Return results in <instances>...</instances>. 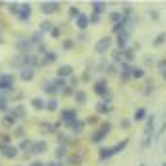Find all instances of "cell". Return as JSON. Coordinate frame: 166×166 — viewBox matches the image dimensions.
I'll return each mask as SVG.
<instances>
[{
	"label": "cell",
	"instance_id": "30bf717a",
	"mask_svg": "<svg viewBox=\"0 0 166 166\" xmlns=\"http://www.w3.org/2000/svg\"><path fill=\"white\" fill-rule=\"evenodd\" d=\"M33 76H35V68H31V67H26V68H22V71H20V78H22V80H26V82L33 80Z\"/></svg>",
	"mask_w": 166,
	"mask_h": 166
},
{
	"label": "cell",
	"instance_id": "d6986e66",
	"mask_svg": "<svg viewBox=\"0 0 166 166\" xmlns=\"http://www.w3.org/2000/svg\"><path fill=\"white\" fill-rule=\"evenodd\" d=\"M139 47H127L125 51H123V59H125V63H131L133 59H135V51Z\"/></svg>",
	"mask_w": 166,
	"mask_h": 166
},
{
	"label": "cell",
	"instance_id": "11a10c76",
	"mask_svg": "<svg viewBox=\"0 0 166 166\" xmlns=\"http://www.w3.org/2000/svg\"><path fill=\"white\" fill-rule=\"evenodd\" d=\"M150 18H153V20H158V12H150Z\"/></svg>",
	"mask_w": 166,
	"mask_h": 166
},
{
	"label": "cell",
	"instance_id": "f5cc1de1",
	"mask_svg": "<svg viewBox=\"0 0 166 166\" xmlns=\"http://www.w3.org/2000/svg\"><path fill=\"white\" fill-rule=\"evenodd\" d=\"M105 68H108V72H109V74H113V72H115V67H113V64H108Z\"/></svg>",
	"mask_w": 166,
	"mask_h": 166
},
{
	"label": "cell",
	"instance_id": "9c48e42d",
	"mask_svg": "<svg viewBox=\"0 0 166 166\" xmlns=\"http://www.w3.org/2000/svg\"><path fill=\"white\" fill-rule=\"evenodd\" d=\"M72 72H74V68H72L71 64H61L59 71H57V78H68Z\"/></svg>",
	"mask_w": 166,
	"mask_h": 166
},
{
	"label": "cell",
	"instance_id": "60d3db41",
	"mask_svg": "<svg viewBox=\"0 0 166 166\" xmlns=\"http://www.w3.org/2000/svg\"><path fill=\"white\" fill-rule=\"evenodd\" d=\"M100 22H102V16H100V14H94V12H92V14H90V24L98 26Z\"/></svg>",
	"mask_w": 166,
	"mask_h": 166
},
{
	"label": "cell",
	"instance_id": "7402d4cb",
	"mask_svg": "<svg viewBox=\"0 0 166 166\" xmlns=\"http://www.w3.org/2000/svg\"><path fill=\"white\" fill-rule=\"evenodd\" d=\"M71 129L74 131V135H82V131H84V121L76 119L74 123H71Z\"/></svg>",
	"mask_w": 166,
	"mask_h": 166
},
{
	"label": "cell",
	"instance_id": "1f68e13d",
	"mask_svg": "<svg viewBox=\"0 0 166 166\" xmlns=\"http://www.w3.org/2000/svg\"><path fill=\"white\" fill-rule=\"evenodd\" d=\"M0 112H8V96L0 92Z\"/></svg>",
	"mask_w": 166,
	"mask_h": 166
},
{
	"label": "cell",
	"instance_id": "6f0895ef",
	"mask_svg": "<svg viewBox=\"0 0 166 166\" xmlns=\"http://www.w3.org/2000/svg\"><path fill=\"white\" fill-rule=\"evenodd\" d=\"M162 166H166V162H164V164H162Z\"/></svg>",
	"mask_w": 166,
	"mask_h": 166
},
{
	"label": "cell",
	"instance_id": "5b68a950",
	"mask_svg": "<svg viewBox=\"0 0 166 166\" xmlns=\"http://www.w3.org/2000/svg\"><path fill=\"white\" fill-rule=\"evenodd\" d=\"M47 149H49L47 141H33L31 153H33V154H43V153H47Z\"/></svg>",
	"mask_w": 166,
	"mask_h": 166
},
{
	"label": "cell",
	"instance_id": "484cf974",
	"mask_svg": "<svg viewBox=\"0 0 166 166\" xmlns=\"http://www.w3.org/2000/svg\"><path fill=\"white\" fill-rule=\"evenodd\" d=\"M92 8H94V14H104L105 12V2H98V0H94V2H92Z\"/></svg>",
	"mask_w": 166,
	"mask_h": 166
},
{
	"label": "cell",
	"instance_id": "680465c9",
	"mask_svg": "<svg viewBox=\"0 0 166 166\" xmlns=\"http://www.w3.org/2000/svg\"><path fill=\"white\" fill-rule=\"evenodd\" d=\"M18 166H22V164H18Z\"/></svg>",
	"mask_w": 166,
	"mask_h": 166
},
{
	"label": "cell",
	"instance_id": "9a60e30c",
	"mask_svg": "<svg viewBox=\"0 0 166 166\" xmlns=\"http://www.w3.org/2000/svg\"><path fill=\"white\" fill-rule=\"evenodd\" d=\"M74 102H76V104H80V105H84L86 102H88V94H86L84 90L74 92Z\"/></svg>",
	"mask_w": 166,
	"mask_h": 166
},
{
	"label": "cell",
	"instance_id": "e575fe53",
	"mask_svg": "<svg viewBox=\"0 0 166 166\" xmlns=\"http://www.w3.org/2000/svg\"><path fill=\"white\" fill-rule=\"evenodd\" d=\"M109 20H112L113 26H115V24H119V22H123V14L121 12H112L109 14Z\"/></svg>",
	"mask_w": 166,
	"mask_h": 166
},
{
	"label": "cell",
	"instance_id": "f907efd6",
	"mask_svg": "<svg viewBox=\"0 0 166 166\" xmlns=\"http://www.w3.org/2000/svg\"><path fill=\"white\" fill-rule=\"evenodd\" d=\"M29 166H47V164H43V162H41V160H33V162H31Z\"/></svg>",
	"mask_w": 166,
	"mask_h": 166
},
{
	"label": "cell",
	"instance_id": "4316f807",
	"mask_svg": "<svg viewBox=\"0 0 166 166\" xmlns=\"http://www.w3.org/2000/svg\"><path fill=\"white\" fill-rule=\"evenodd\" d=\"M12 141V135H8V133H0V149H4V147H8Z\"/></svg>",
	"mask_w": 166,
	"mask_h": 166
},
{
	"label": "cell",
	"instance_id": "ffe728a7",
	"mask_svg": "<svg viewBox=\"0 0 166 166\" xmlns=\"http://www.w3.org/2000/svg\"><path fill=\"white\" fill-rule=\"evenodd\" d=\"M31 105H33V109H37V112L47 109V102H43V98H33L31 100Z\"/></svg>",
	"mask_w": 166,
	"mask_h": 166
},
{
	"label": "cell",
	"instance_id": "2e32d148",
	"mask_svg": "<svg viewBox=\"0 0 166 166\" xmlns=\"http://www.w3.org/2000/svg\"><path fill=\"white\" fill-rule=\"evenodd\" d=\"M90 24V16H84V14H80V18H76V26L78 29H86Z\"/></svg>",
	"mask_w": 166,
	"mask_h": 166
},
{
	"label": "cell",
	"instance_id": "ee69618b",
	"mask_svg": "<svg viewBox=\"0 0 166 166\" xmlns=\"http://www.w3.org/2000/svg\"><path fill=\"white\" fill-rule=\"evenodd\" d=\"M14 135H16V137H20V139H24V135H26L24 127H16V129H14Z\"/></svg>",
	"mask_w": 166,
	"mask_h": 166
},
{
	"label": "cell",
	"instance_id": "7bdbcfd3",
	"mask_svg": "<svg viewBox=\"0 0 166 166\" xmlns=\"http://www.w3.org/2000/svg\"><path fill=\"white\" fill-rule=\"evenodd\" d=\"M61 33H63V29H61V27H57V26H55L53 29H51V37H55V39L61 37Z\"/></svg>",
	"mask_w": 166,
	"mask_h": 166
},
{
	"label": "cell",
	"instance_id": "816d5d0a",
	"mask_svg": "<svg viewBox=\"0 0 166 166\" xmlns=\"http://www.w3.org/2000/svg\"><path fill=\"white\" fill-rule=\"evenodd\" d=\"M63 94H64V96H71V94H72V90H71V86H67V88H64V90H63Z\"/></svg>",
	"mask_w": 166,
	"mask_h": 166
},
{
	"label": "cell",
	"instance_id": "836d02e7",
	"mask_svg": "<svg viewBox=\"0 0 166 166\" xmlns=\"http://www.w3.org/2000/svg\"><path fill=\"white\" fill-rule=\"evenodd\" d=\"M113 149H100V160H105L109 158V156H113Z\"/></svg>",
	"mask_w": 166,
	"mask_h": 166
},
{
	"label": "cell",
	"instance_id": "d590c367",
	"mask_svg": "<svg viewBox=\"0 0 166 166\" xmlns=\"http://www.w3.org/2000/svg\"><path fill=\"white\" fill-rule=\"evenodd\" d=\"M135 121H143V119L147 117V109H143V108H139V109H135Z\"/></svg>",
	"mask_w": 166,
	"mask_h": 166
},
{
	"label": "cell",
	"instance_id": "7a4b0ae2",
	"mask_svg": "<svg viewBox=\"0 0 166 166\" xmlns=\"http://www.w3.org/2000/svg\"><path fill=\"white\" fill-rule=\"evenodd\" d=\"M14 74H6V72H2L0 74V92H14Z\"/></svg>",
	"mask_w": 166,
	"mask_h": 166
},
{
	"label": "cell",
	"instance_id": "b9f144b4",
	"mask_svg": "<svg viewBox=\"0 0 166 166\" xmlns=\"http://www.w3.org/2000/svg\"><path fill=\"white\" fill-rule=\"evenodd\" d=\"M68 16H71V18H80V8L72 6L71 10H68Z\"/></svg>",
	"mask_w": 166,
	"mask_h": 166
},
{
	"label": "cell",
	"instance_id": "cb8c5ba5",
	"mask_svg": "<svg viewBox=\"0 0 166 166\" xmlns=\"http://www.w3.org/2000/svg\"><path fill=\"white\" fill-rule=\"evenodd\" d=\"M53 27H55V26H53L49 20H43V22L39 24V31H41V33H47V31L51 33V29H53Z\"/></svg>",
	"mask_w": 166,
	"mask_h": 166
},
{
	"label": "cell",
	"instance_id": "4fadbf2b",
	"mask_svg": "<svg viewBox=\"0 0 166 166\" xmlns=\"http://www.w3.org/2000/svg\"><path fill=\"white\" fill-rule=\"evenodd\" d=\"M127 41H129V31H123V33L117 35V49L125 51L127 49Z\"/></svg>",
	"mask_w": 166,
	"mask_h": 166
},
{
	"label": "cell",
	"instance_id": "74e56055",
	"mask_svg": "<svg viewBox=\"0 0 166 166\" xmlns=\"http://www.w3.org/2000/svg\"><path fill=\"white\" fill-rule=\"evenodd\" d=\"M147 119H149V121H147V127H145V133H147V137H150V135H149V133H150V131H153V129H154V115H153V117H147Z\"/></svg>",
	"mask_w": 166,
	"mask_h": 166
},
{
	"label": "cell",
	"instance_id": "bcb514c9",
	"mask_svg": "<svg viewBox=\"0 0 166 166\" xmlns=\"http://www.w3.org/2000/svg\"><path fill=\"white\" fill-rule=\"evenodd\" d=\"M131 127V119H121V129H129Z\"/></svg>",
	"mask_w": 166,
	"mask_h": 166
},
{
	"label": "cell",
	"instance_id": "5bb4252c",
	"mask_svg": "<svg viewBox=\"0 0 166 166\" xmlns=\"http://www.w3.org/2000/svg\"><path fill=\"white\" fill-rule=\"evenodd\" d=\"M16 121H18V117L14 113H6L2 117V125L4 127H14V125H16Z\"/></svg>",
	"mask_w": 166,
	"mask_h": 166
},
{
	"label": "cell",
	"instance_id": "e0dca14e",
	"mask_svg": "<svg viewBox=\"0 0 166 166\" xmlns=\"http://www.w3.org/2000/svg\"><path fill=\"white\" fill-rule=\"evenodd\" d=\"M105 135H108V133H105L104 129H100V131H96L94 135L90 137V143H94V145H98V143H102V141H104V137H105Z\"/></svg>",
	"mask_w": 166,
	"mask_h": 166
},
{
	"label": "cell",
	"instance_id": "7c38bea8",
	"mask_svg": "<svg viewBox=\"0 0 166 166\" xmlns=\"http://www.w3.org/2000/svg\"><path fill=\"white\" fill-rule=\"evenodd\" d=\"M55 61H57V53L47 51L43 55V59H41V67H49V64H53Z\"/></svg>",
	"mask_w": 166,
	"mask_h": 166
},
{
	"label": "cell",
	"instance_id": "603a6c76",
	"mask_svg": "<svg viewBox=\"0 0 166 166\" xmlns=\"http://www.w3.org/2000/svg\"><path fill=\"white\" fill-rule=\"evenodd\" d=\"M31 147H33V141H29V139H22V143H20V147H18V149L24 150V153H31Z\"/></svg>",
	"mask_w": 166,
	"mask_h": 166
},
{
	"label": "cell",
	"instance_id": "ac0fdd59",
	"mask_svg": "<svg viewBox=\"0 0 166 166\" xmlns=\"http://www.w3.org/2000/svg\"><path fill=\"white\" fill-rule=\"evenodd\" d=\"M112 104H108V102H100V104H96V112L98 113H109L112 112Z\"/></svg>",
	"mask_w": 166,
	"mask_h": 166
},
{
	"label": "cell",
	"instance_id": "681fc988",
	"mask_svg": "<svg viewBox=\"0 0 166 166\" xmlns=\"http://www.w3.org/2000/svg\"><path fill=\"white\" fill-rule=\"evenodd\" d=\"M158 68H160V71H164V72H166V61H160V63H158Z\"/></svg>",
	"mask_w": 166,
	"mask_h": 166
},
{
	"label": "cell",
	"instance_id": "d6a6232c",
	"mask_svg": "<svg viewBox=\"0 0 166 166\" xmlns=\"http://www.w3.org/2000/svg\"><path fill=\"white\" fill-rule=\"evenodd\" d=\"M47 109H49V112H57V109H59L57 98H49V100H47Z\"/></svg>",
	"mask_w": 166,
	"mask_h": 166
},
{
	"label": "cell",
	"instance_id": "3957f363",
	"mask_svg": "<svg viewBox=\"0 0 166 166\" xmlns=\"http://www.w3.org/2000/svg\"><path fill=\"white\" fill-rule=\"evenodd\" d=\"M109 47H112V37H109V35L100 37L98 41H96V45H94V49H96L98 55H104L105 51H109Z\"/></svg>",
	"mask_w": 166,
	"mask_h": 166
},
{
	"label": "cell",
	"instance_id": "44dd1931",
	"mask_svg": "<svg viewBox=\"0 0 166 166\" xmlns=\"http://www.w3.org/2000/svg\"><path fill=\"white\" fill-rule=\"evenodd\" d=\"M12 113L16 115L18 119H26V108L22 104H18V105H14V109H12Z\"/></svg>",
	"mask_w": 166,
	"mask_h": 166
},
{
	"label": "cell",
	"instance_id": "ba28073f",
	"mask_svg": "<svg viewBox=\"0 0 166 166\" xmlns=\"http://www.w3.org/2000/svg\"><path fill=\"white\" fill-rule=\"evenodd\" d=\"M18 18H20V22H24V24L31 18V4L29 2L22 4V10H20V16H18Z\"/></svg>",
	"mask_w": 166,
	"mask_h": 166
},
{
	"label": "cell",
	"instance_id": "52a82bcc",
	"mask_svg": "<svg viewBox=\"0 0 166 166\" xmlns=\"http://www.w3.org/2000/svg\"><path fill=\"white\" fill-rule=\"evenodd\" d=\"M119 72H121V80L123 82H127L129 78H133V67L129 63H121V71Z\"/></svg>",
	"mask_w": 166,
	"mask_h": 166
},
{
	"label": "cell",
	"instance_id": "f6af8a7d",
	"mask_svg": "<svg viewBox=\"0 0 166 166\" xmlns=\"http://www.w3.org/2000/svg\"><path fill=\"white\" fill-rule=\"evenodd\" d=\"M86 123H88V125H96V123H98V115H90V117H86Z\"/></svg>",
	"mask_w": 166,
	"mask_h": 166
},
{
	"label": "cell",
	"instance_id": "db71d44e",
	"mask_svg": "<svg viewBox=\"0 0 166 166\" xmlns=\"http://www.w3.org/2000/svg\"><path fill=\"white\" fill-rule=\"evenodd\" d=\"M47 166H63V164H61V160H53V162H49Z\"/></svg>",
	"mask_w": 166,
	"mask_h": 166
},
{
	"label": "cell",
	"instance_id": "4dcf8cb0",
	"mask_svg": "<svg viewBox=\"0 0 166 166\" xmlns=\"http://www.w3.org/2000/svg\"><path fill=\"white\" fill-rule=\"evenodd\" d=\"M164 41H166V33H164V31H160V33L153 39V45H154V47H160V45H162Z\"/></svg>",
	"mask_w": 166,
	"mask_h": 166
},
{
	"label": "cell",
	"instance_id": "f546056e",
	"mask_svg": "<svg viewBox=\"0 0 166 166\" xmlns=\"http://www.w3.org/2000/svg\"><path fill=\"white\" fill-rule=\"evenodd\" d=\"M112 59H113L115 63H119V61H121V63H125V59H123V51H121V49H113V51H112Z\"/></svg>",
	"mask_w": 166,
	"mask_h": 166
},
{
	"label": "cell",
	"instance_id": "9f6ffc18",
	"mask_svg": "<svg viewBox=\"0 0 166 166\" xmlns=\"http://www.w3.org/2000/svg\"><path fill=\"white\" fill-rule=\"evenodd\" d=\"M162 76H164V78H166V72H164V74H162Z\"/></svg>",
	"mask_w": 166,
	"mask_h": 166
},
{
	"label": "cell",
	"instance_id": "8fae6325",
	"mask_svg": "<svg viewBox=\"0 0 166 166\" xmlns=\"http://www.w3.org/2000/svg\"><path fill=\"white\" fill-rule=\"evenodd\" d=\"M59 10V2H41V12L43 14H53Z\"/></svg>",
	"mask_w": 166,
	"mask_h": 166
},
{
	"label": "cell",
	"instance_id": "8d00e7d4",
	"mask_svg": "<svg viewBox=\"0 0 166 166\" xmlns=\"http://www.w3.org/2000/svg\"><path fill=\"white\" fill-rule=\"evenodd\" d=\"M133 78H145V68L143 67H133Z\"/></svg>",
	"mask_w": 166,
	"mask_h": 166
},
{
	"label": "cell",
	"instance_id": "f1b7e54d",
	"mask_svg": "<svg viewBox=\"0 0 166 166\" xmlns=\"http://www.w3.org/2000/svg\"><path fill=\"white\" fill-rule=\"evenodd\" d=\"M55 156H57V160H61L67 156V145H59L57 150H55Z\"/></svg>",
	"mask_w": 166,
	"mask_h": 166
},
{
	"label": "cell",
	"instance_id": "8992f818",
	"mask_svg": "<svg viewBox=\"0 0 166 166\" xmlns=\"http://www.w3.org/2000/svg\"><path fill=\"white\" fill-rule=\"evenodd\" d=\"M18 147H14V145H8V147H4V149H0V154L4 156V158H16L18 156Z\"/></svg>",
	"mask_w": 166,
	"mask_h": 166
},
{
	"label": "cell",
	"instance_id": "c3c4849f",
	"mask_svg": "<svg viewBox=\"0 0 166 166\" xmlns=\"http://www.w3.org/2000/svg\"><path fill=\"white\" fill-rule=\"evenodd\" d=\"M102 129H104L105 133H109V131H112V123H109V121H108V123H104V125H102Z\"/></svg>",
	"mask_w": 166,
	"mask_h": 166
},
{
	"label": "cell",
	"instance_id": "7dc6e473",
	"mask_svg": "<svg viewBox=\"0 0 166 166\" xmlns=\"http://www.w3.org/2000/svg\"><path fill=\"white\" fill-rule=\"evenodd\" d=\"M150 92H154V84L150 82V84H147V90H145V94H150Z\"/></svg>",
	"mask_w": 166,
	"mask_h": 166
},
{
	"label": "cell",
	"instance_id": "f35d334b",
	"mask_svg": "<svg viewBox=\"0 0 166 166\" xmlns=\"http://www.w3.org/2000/svg\"><path fill=\"white\" fill-rule=\"evenodd\" d=\"M129 145V139H125V141H121V143H117V145H115V147H112V149H113V153H121V150L123 149H125V147Z\"/></svg>",
	"mask_w": 166,
	"mask_h": 166
},
{
	"label": "cell",
	"instance_id": "ab89813d",
	"mask_svg": "<svg viewBox=\"0 0 166 166\" xmlns=\"http://www.w3.org/2000/svg\"><path fill=\"white\" fill-rule=\"evenodd\" d=\"M63 49H64V51H71V49H74V39H64V41H63Z\"/></svg>",
	"mask_w": 166,
	"mask_h": 166
},
{
	"label": "cell",
	"instance_id": "6da1fadb",
	"mask_svg": "<svg viewBox=\"0 0 166 166\" xmlns=\"http://www.w3.org/2000/svg\"><path fill=\"white\" fill-rule=\"evenodd\" d=\"M94 92L98 96H102V98H105L104 102H112V94H109V86H108V80L105 78H100V80L94 82Z\"/></svg>",
	"mask_w": 166,
	"mask_h": 166
},
{
	"label": "cell",
	"instance_id": "277c9868",
	"mask_svg": "<svg viewBox=\"0 0 166 166\" xmlns=\"http://www.w3.org/2000/svg\"><path fill=\"white\" fill-rule=\"evenodd\" d=\"M76 117H78V115H76V109L74 108H68V109H63V112H61V121L67 123V125L74 123Z\"/></svg>",
	"mask_w": 166,
	"mask_h": 166
},
{
	"label": "cell",
	"instance_id": "d4e9b609",
	"mask_svg": "<svg viewBox=\"0 0 166 166\" xmlns=\"http://www.w3.org/2000/svg\"><path fill=\"white\" fill-rule=\"evenodd\" d=\"M82 158H84V154H68V162L74 164V166H80L82 164Z\"/></svg>",
	"mask_w": 166,
	"mask_h": 166
},
{
	"label": "cell",
	"instance_id": "83f0119b",
	"mask_svg": "<svg viewBox=\"0 0 166 166\" xmlns=\"http://www.w3.org/2000/svg\"><path fill=\"white\" fill-rule=\"evenodd\" d=\"M20 10H22V4H18V2L8 4V12L14 14V16H20Z\"/></svg>",
	"mask_w": 166,
	"mask_h": 166
}]
</instances>
